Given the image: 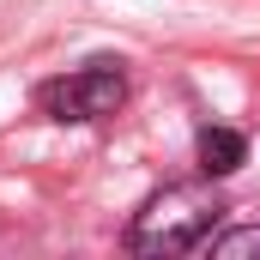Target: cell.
<instances>
[{
    "mask_svg": "<svg viewBox=\"0 0 260 260\" xmlns=\"http://www.w3.org/2000/svg\"><path fill=\"white\" fill-rule=\"evenodd\" d=\"M212 218L218 206L200 188H164L127 230V248L133 254H200V242L212 236Z\"/></svg>",
    "mask_w": 260,
    "mask_h": 260,
    "instance_id": "cell-1",
    "label": "cell"
},
{
    "mask_svg": "<svg viewBox=\"0 0 260 260\" xmlns=\"http://www.w3.org/2000/svg\"><path fill=\"white\" fill-rule=\"evenodd\" d=\"M43 115L49 121H103L127 103V79L109 73V67H91V73H67V79H49L37 91Z\"/></svg>",
    "mask_w": 260,
    "mask_h": 260,
    "instance_id": "cell-2",
    "label": "cell"
},
{
    "mask_svg": "<svg viewBox=\"0 0 260 260\" xmlns=\"http://www.w3.org/2000/svg\"><path fill=\"white\" fill-rule=\"evenodd\" d=\"M248 164V139L242 133H230V127H206L200 133V170L206 176H236Z\"/></svg>",
    "mask_w": 260,
    "mask_h": 260,
    "instance_id": "cell-3",
    "label": "cell"
}]
</instances>
